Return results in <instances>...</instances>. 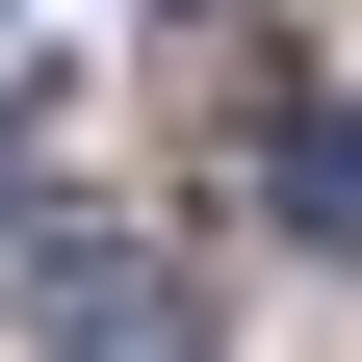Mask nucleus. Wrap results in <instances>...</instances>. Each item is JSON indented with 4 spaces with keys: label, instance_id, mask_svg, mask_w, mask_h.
<instances>
[{
    "label": "nucleus",
    "instance_id": "obj_1",
    "mask_svg": "<svg viewBox=\"0 0 362 362\" xmlns=\"http://www.w3.org/2000/svg\"><path fill=\"white\" fill-rule=\"evenodd\" d=\"M26 337L52 362H207V285L156 233H26Z\"/></svg>",
    "mask_w": 362,
    "mask_h": 362
},
{
    "label": "nucleus",
    "instance_id": "obj_2",
    "mask_svg": "<svg viewBox=\"0 0 362 362\" xmlns=\"http://www.w3.org/2000/svg\"><path fill=\"white\" fill-rule=\"evenodd\" d=\"M259 207H285V233H362V104H285L259 129Z\"/></svg>",
    "mask_w": 362,
    "mask_h": 362
}]
</instances>
